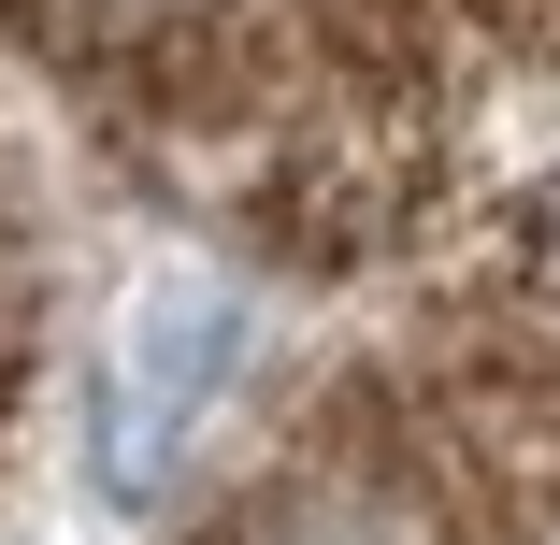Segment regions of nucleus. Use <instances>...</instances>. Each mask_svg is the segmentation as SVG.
Segmentation results:
<instances>
[{
  "label": "nucleus",
  "mask_w": 560,
  "mask_h": 545,
  "mask_svg": "<svg viewBox=\"0 0 560 545\" xmlns=\"http://www.w3.org/2000/svg\"><path fill=\"white\" fill-rule=\"evenodd\" d=\"M245 287L231 273H159L130 301V331H116V374H101V488L116 502H159L201 446V416L231 402L245 374Z\"/></svg>",
  "instance_id": "f257e3e1"
},
{
  "label": "nucleus",
  "mask_w": 560,
  "mask_h": 545,
  "mask_svg": "<svg viewBox=\"0 0 560 545\" xmlns=\"http://www.w3.org/2000/svg\"><path fill=\"white\" fill-rule=\"evenodd\" d=\"M489 15H503V29H546V15H560V0H489Z\"/></svg>",
  "instance_id": "f03ea898"
},
{
  "label": "nucleus",
  "mask_w": 560,
  "mask_h": 545,
  "mask_svg": "<svg viewBox=\"0 0 560 545\" xmlns=\"http://www.w3.org/2000/svg\"><path fill=\"white\" fill-rule=\"evenodd\" d=\"M546 273H560V230H546Z\"/></svg>",
  "instance_id": "7ed1b4c3"
}]
</instances>
